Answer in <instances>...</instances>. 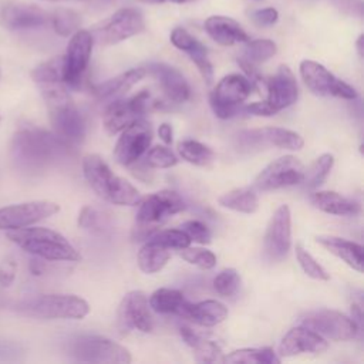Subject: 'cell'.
I'll use <instances>...</instances> for the list:
<instances>
[{"label": "cell", "instance_id": "5b68a950", "mask_svg": "<svg viewBox=\"0 0 364 364\" xmlns=\"http://www.w3.org/2000/svg\"><path fill=\"white\" fill-rule=\"evenodd\" d=\"M139 208L132 228L134 240L149 239L175 213L185 209L183 199L169 189L151 193L139 200Z\"/></svg>", "mask_w": 364, "mask_h": 364}, {"label": "cell", "instance_id": "ba28073f", "mask_svg": "<svg viewBox=\"0 0 364 364\" xmlns=\"http://www.w3.org/2000/svg\"><path fill=\"white\" fill-rule=\"evenodd\" d=\"M236 146L243 152H256L266 148H280L299 151L303 148V138L287 128L263 127L253 129H243L236 134Z\"/></svg>", "mask_w": 364, "mask_h": 364}, {"label": "cell", "instance_id": "f546056e", "mask_svg": "<svg viewBox=\"0 0 364 364\" xmlns=\"http://www.w3.org/2000/svg\"><path fill=\"white\" fill-rule=\"evenodd\" d=\"M169 257H171L169 249H166L165 246L149 239L139 249L136 260H138L139 269L144 273L152 274V273H158L159 270H162L164 266L168 263Z\"/></svg>", "mask_w": 364, "mask_h": 364}, {"label": "cell", "instance_id": "f907efd6", "mask_svg": "<svg viewBox=\"0 0 364 364\" xmlns=\"http://www.w3.org/2000/svg\"><path fill=\"white\" fill-rule=\"evenodd\" d=\"M28 269H30V272H31L33 274L38 276V274H41V273L44 272V264H43L41 262H38V260L33 259V260L30 262V266H28Z\"/></svg>", "mask_w": 364, "mask_h": 364}, {"label": "cell", "instance_id": "11a10c76", "mask_svg": "<svg viewBox=\"0 0 364 364\" xmlns=\"http://www.w3.org/2000/svg\"><path fill=\"white\" fill-rule=\"evenodd\" d=\"M48 1H67V0H48ZM85 1H94V0H85Z\"/></svg>", "mask_w": 364, "mask_h": 364}, {"label": "cell", "instance_id": "7402d4cb", "mask_svg": "<svg viewBox=\"0 0 364 364\" xmlns=\"http://www.w3.org/2000/svg\"><path fill=\"white\" fill-rule=\"evenodd\" d=\"M145 70L159 81V85L169 101L181 104L189 100V84L182 75V73L178 71L175 67L168 65L165 63H151Z\"/></svg>", "mask_w": 364, "mask_h": 364}, {"label": "cell", "instance_id": "d590c367", "mask_svg": "<svg viewBox=\"0 0 364 364\" xmlns=\"http://www.w3.org/2000/svg\"><path fill=\"white\" fill-rule=\"evenodd\" d=\"M276 51H277V47L272 40H267V38L250 40L249 38L246 41L243 55L240 58L252 65H257V64H262V63L267 61L269 58H272L276 54Z\"/></svg>", "mask_w": 364, "mask_h": 364}, {"label": "cell", "instance_id": "ac0fdd59", "mask_svg": "<svg viewBox=\"0 0 364 364\" xmlns=\"http://www.w3.org/2000/svg\"><path fill=\"white\" fill-rule=\"evenodd\" d=\"M118 320L127 328L149 333L154 328L148 297L141 290L128 291L118 306Z\"/></svg>", "mask_w": 364, "mask_h": 364}, {"label": "cell", "instance_id": "ab89813d", "mask_svg": "<svg viewBox=\"0 0 364 364\" xmlns=\"http://www.w3.org/2000/svg\"><path fill=\"white\" fill-rule=\"evenodd\" d=\"M178 255L189 264H193L202 270L213 269L216 264V256L206 249L188 246L183 249H178Z\"/></svg>", "mask_w": 364, "mask_h": 364}, {"label": "cell", "instance_id": "7bdbcfd3", "mask_svg": "<svg viewBox=\"0 0 364 364\" xmlns=\"http://www.w3.org/2000/svg\"><path fill=\"white\" fill-rule=\"evenodd\" d=\"M191 348L193 350L195 360L198 363H222L223 353L219 344L215 341L199 337Z\"/></svg>", "mask_w": 364, "mask_h": 364}, {"label": "cell", "instance_id": "8d00e7d4", "mask_svg": "<svg viewBox=\"0 0 364 364\" xmlns=\"http://www.w3.org/2000/svg\"><path fill=\"white\" fill-rule=\"evenodd\" d=\"M51 24L53 28L57 34L65 37L73 34L74 31H77V28L80 27V16L70 9H57L51 17Z\"/></svg>", "mask_w": 364, "mask_h": 364}, {"label": "cell", "instance_id": "1f68e13d", "mask_svg": "<svg viewBox=\"0 0 364 364\" xmlns=\"http://www.w3.org/2000/svg\"><path fill=\"white\" fill-rule=\"evenodd\" d=\"M186 299L183 293L176 289L161 287L155 290L148 300L149 307L159 314H179Z\"/></svg>", "mask_w": 364, "mask_h": 364}, {"label": "cell", "instance_id": "681fc988", "mask_svg": "<svg viewBox=\"0 0 364 364\" xmlns=\"http://www.w3.org/2000/svg\"><path fill=\"white\" fill-rule=\"evenodd\" d=\"M158 135L159 138L162 139V142L165 145H171L172 144V135H173V131H172V127L168 124V122H164L159 125L158 128Z\"/></svg>", "mask_w": 364, "mask_h": 364}, {"label": "cell", "instance_id": "d6986e66", "mask_svg": "<svg viewBox=\"0 0 364 364\" xmlns=\"http://www.w3.org/2000/svg\"><path fill=\"white\" fill-rule=\"evenodd\" d=\"M267 88V104L276 111H282L293 105L299 98V87L293 71L282 64L272 78L266 82Z\"/></svg>", "mask_w": 364, "mask_h": 364}, {"label": "cell", "instance_id": "60d3db41", "mask_svg": "<svg viewBox=\"0 0 364 364\" xmlns=\"http://www.w3.org/2000/svg\"><path fill=\"white\" fill-rule=\"evenodd\" d=\"M296 259H297L300 267L303 269V272L309 277H311L314 280H328L330 279L326 269L300 243L296 245Z\"/></svg>", "mask_w": 364, "mask_h": 364}, {"label": "cell", "instance_id": "2e32d148", "mask_svg": "<svg viewBox=\"0 0 364 364\" xmlns=\"http://www.w3.org/2000/svg\"><path fill=\"white\" fill-rule=\"evenodd\" d=\"M151 141L152 128L149 122L138 118L121 131V135L114 146L115 161L124 166L135 164L146 152Z\"/></svg>", "mask_w": 364, "mask_h": 364}, {"label": "cell", "instance_id": "bcb514c9", "mask_svg": "<svg viewBox=\"0 0 364 364\" xmlns=\"http://www.w3.org/2000/svg\"><path fill=\"white\" fill-rule=\"evenodd\" d=\"M250 18L259 27H270V26L276 24V21L279 20V11L273 7L257 9L250 13Z\"/></svg>", "mask_w": 364, "mask_h": 364}, {"label": "cell", "instance_id": "3957f363", "mask_svg": "<svg viewBox=\"0 0 364 364\" xmlns=\"http://www.w3.org/2000/svg\"><path fill=\"white\" fill-rule=\"evenodd\" d=\"M82 173L91 189L104 200L119 206H135L142 199L139 191L127 179L115 175L97 154L82 159Z\"/></svg>", "mask_w": 364, "mask_h": 364}, {"label": "cell", "instance_id": "4dcf8cb0", "mask_svg": "<svg viewBox=\"0 0 364 364\" xmlns=\"http://www.w3.org/2000/svg\"><path fill=\"white\" fill-rule=\"evenodd\" d=\"M218 203L226 209L240 213H255L259 209V199L253 189L237 188L218 198Z\"/></svg>", "mask_w": 364, "mask_h": 364}, {"label": "cell", "instance_id": "83f0119b", "mask_svg": "<svg viewBox=\"0 0 364 364\" xmlns=\"http://www.w3.org/2000/svg\"><path fill=\"white\" fill-rule=\"evenodd\" d=\"M146 75V70L142 67L131 68L125 73H121L104 82L97 84L92 91L100 100L119 98L128 90H131L136 82H139Z\"/></svg>", "mask_w": 364, "mask_h": 364}, {"label": "cell", "instance_id": "f1b7e54d", "mask_svg": "<svg viewBox=\"0 0 364 364\" xmlns=\"http://www.w3.org/2000/svg\"><path fill=\"white\" fill-rule=\"evenodd\" d=\"M138 118H142L131 105L129 98H115L104 111L102 114V122L104 128L108 134L115 135L125 129L128 125H131Z\"/></svg>", "mask_w": 364, "mask_h": 364}, {"label": "cell", "instance_id": "f35d334b", "mask_svg": "<svg viewBox=\"0 0 364 364\" xmlns=\"http://www.w3.org/2000/svg\"><path fill=\"white\" fill-rule=\"evenodd\" d=\"M240 286V276L237 270L228 267L219 272L213 279V289L218 294L223 297H232L236 294Z\"/></svg>", "mask_w": 364, "mask_h": 364}, {"label": "cell", "instance_id": "7a4b0ae2", "mask_svg": "<svg viewBox=\"0 0 364 364\" xmlns=\"http://www.w3.org/2000/svg\"><path fill=\"white\" fill-rule=\"evenodd\" d=\"M46 101L54 134L67 144H78L85 136V122L63 80L38 84Z\"/></svg>", "mask_w": 364, "mask_h": 364}, {"label": "cell", "instance_id": "9c48e42d", "mask_svg": "<svg viewBox=\"0 0 364 364\" xmlns=\"http://www.w3.org/2000/svg\"><path fill=\"white\" fill-rule=\"evenodd\" d=\"M252 91L250 81L242 74L225 75L213 88L209 104L213 114L220 119H228L237 114L240 105L247 100Z\"/></svg>", "mask_w": 364, "mask_h": 364}, {"label": "cell", "instance_id": "4316f807", "mask_svg": "<svg viewBox=\"0 0 364 364\" xmlns=\"http://www.w3.org/2000/svg\"><path fill=\"white\" fill-rule=\"evenodd\" d=\"M310 200L318 210L336 216H355L361 212L358 202L348 199L334 191L314 192Z\"/></svg>", "mask_w": 364, "mask_h": 364}, {"label": "cell", "instance_id": "6da1fadb", "mask_svg": "<svg viewBox=\"0 0 364 364\" xmlns=\"http://www.w3.org/2000/svg\"><path fill=\"white\" fill-rule=\"evenodd\" d=\"M68 144L46 129L21 127L11 139V158L23 171H43L67 152Z\"/></svg>", "mask_w": 364, "mask_h": 364}, {"label": "cell", "instance_id": "c3c4849f", "mask_svg": "<svg viewBox=\"0 0 364 364\" xmlns=\"http://www.w3.org/2000/svg\"><path fill=\"white\" fill-rule=\"evenodd\" d=\"M243 111L247 114H253L257 117H272L274 114H277L269 104L267 101H257V102H252L243 107Z\"/></svg>", "mask_w": 364, "mask_h": 364}, {"label": "cell", "instance_id": "7c38bea8", "mask_svg": "<svg viewBox=\"0 0 364 364\" xmlns=\"http://www.w3.org/2000/svg\"><path fill=\"white\" fill-rule=\"evenodd\" d=\"M304 166L293 155H284L272 161L264 166L253 181V188L260 192L277 191L294 185H300Z\"/></svg>", "mask_w": 364, "mask_h": 364}, {"label": "cell", "instance_id": "f5cc1de1", "mask_svg": "<svg viewBox=\"0 0 364 364\" xmlns=\"http://www.w3.org/2000/svg\"><path fill=\"white\" fill-rule=\"evenodd\" d=\"M164 1H171V3H178V4H182V3H188L191 0H164Z\"/></svg>", "mask_w": 364, "mask_h": 364}, {"label": "cell", "instance_id": "484cf974", "mask_svg": "<svg viewBox=\"0 0 364 364\" xmlns=\"http://www.w3.org/2000/svg\"><path fill=\"white\" fill-rule=\"evenodd\" d=\"M316 242L323 246L327 252L343 260L346 264H348L351 269L357 272H363V246L338 237V236H316Z\"/></svg>", "mask_w": 364, "mask_h": 364}, {"label": "cell", "instance_id": "f6af8a7d", "mask_svg": "<svg viewBox=\"0 0 364 364\" xmlns=\"http://www.w3.org/2000/svg\"><path fill=\"white\" fill-rule=\"evenodd\" d=\"M16 273H17L16 259L11 255L6 256L0 262V286L10 287L16 279Z\"/></svg>", "mask_w": 364, "mask_h": 364}, {"label": "cell", "instance_id": "603a6c76", "mask_svg": "<svg viewBox=\"0 0 364 364\" xmlns=\"http://www.w3.org/2000/svg\"><path fill=\"white\" fill-rule=\"evenodd\" d=\"M171 43L178 50H181L189 55V58L193 61V64L199 70L202 78L208 84H210L213 80V67L208 57V51H206L205 46L182 27H176L172 30Z\"/></svg>", "mask_w": 364, "mask_h": 364}, {"label": "cell", "instance_id": "e575fe53", "mask_svg": "<svg viewBox=\"0 0 364 364\" xmlns=\"http://www.w3.org/2000/svg\"><path fill=\"white\" fill-rule=\"evenodd\" d=\"M334 165V156L331 154H321L318 158H316L307 169L303 172L301 183L306 189H314L320 186L326 178L328 176L330 171Z\"/></svg>", "mask_w": 364, "mask_h": 364}, {"label": "cell", "instance_id": "30bf717a", "mask_svg": "<svg viewBox=\"0 0 364 364\" xmlns=\"http://www.w3.org/2000/svg\"><path fill=\"white\" fill-rule=\"evenodd\" d=\"M299 323L318 333L324 338L334 341H348L357 337L360 327L357 323L337 310H316L301 316Z\"/></svg>", "mask_w": 364, "mask_h": 364}, {"label": "cell", "instance_id": "44dd1931", "mask_svg": "<svg viewBox=\"0 0 364 364\" xmlns=\"http://www.w3.org/2000/svg\"><path fill=\"white\" fill-rule=\"evenodd\" d=\"M48 20L46 11L34 4L9 1L0 6V24L9 30L43 27Z\"/></svg>", "mask_w": 364, "mask_h": 364}, {"label": "cell", "instance_id": "db71d44e", "mask_svg": "<svg viewBox=\"0 0 364 364\" xmlns=\"http://www.w3.org/2000/svg\"><path fill=\"white\" fill-rule=\"evenodd\" d=\"M144 3H164V0H139Z\"/></svg>", "mask_w": 364, "mask_h": 364}, {"label": "cell", "instance_id": "816d5d0a", "mask_svg": "<svg viewBox=\"0 0 364 364\" xmlns=\"http://www.w3.org/2000/svg\"><path fill=\"white\" fill-rule=\"evenodd\" d=\"M363 41H364V36L360 34L357 41H355V48H357V53L360 57H363V53H364V48H363Z\"/></svg>", "mask_w": 364, "mask_h": 364}, {"label": "cell", "instance_id": "836d02e7", "mask_svg": "<svg viewBox=\"0 0 364 364\" xmlns=\"http://www.w3.org/2000/svg\"><path fill=\"white\" fill-rule=\"evenodd\" d=\"M178 152L186 162L196 166H209L215 161L213 151L195 139H183L178 144Z\"/></svg>", "mask_w": 364, "mask_h": 364}, {"label": "cell", "instance_id": "b9f144b4", "mask_svg": "<svg viewBox=\"0 0 364 364\" xmlns=\"http://www.w3.org/2000/svg\"><path fill=\"white\" fill-rule=\"evenodd\" d=\"M149 239L165 246L166 249H183L188 247L192 242L182 229L156 230Z\"/></svg>", "mask_w": 364, "mask_h": 364}, {"label": "cell", "instance_id": "d4e9b609", "mask_svg": "<svg viewBox=\"0 0 364 364\" xmlns=\"http://www.w3.org/2000/svg\"><path fill=\"white\" fill-rule=\"evenodd\" d=\"M203 27L208 36L220 46H233L249 40V36L242 26L226 16H210L205 20Z\"/></svg>", "mask_w": 364, "mask_h": 364}, {"label": "cell", "instance_id": "277c9868", "mask_svg": "<svg viewBox=\"0 0 364 364\" xmlns=\"http://www.w3.org/2000/svg\"><path fill=\"white\" fill-rule=\"evenodd\" d=\"M7 239L24 252L44 260L78 262L77 249L58 232L48 228H20L7 230Z\"/></svg>", "mask_w": 364, "mask_h": 364}, {"label": "cell", "instance_id": "8fae6325", "mask_svg": "<svg viewBox=\"0 0 364 364\" xmlns=\"http://www.w3.org/2000/svg\"><path fill=\"white\" fill-rule=\"evenodd\" d=\"M299 70L303 82L316 95H328L343 100L357 98V91L354 87L337 78L323 64L317 61L303 60Z\"/></svg>", "mask_w": 364, "mask_h": 364}, {"label": "cell", "instance_id": "9a60e30c", "mask_svg": "<svg viewBox=\"0 0 364 364\" xmlns=\"http://www.w3.org/2000/svg\"><path fill=\"white\" fill-rule=\"evenodd\" d=\"M60 212V206L51 200H30L0 208V230L31 226Z\"/></svg>", "mask_w": 364, "mask_h": 364}, {"label": "cell", "instance_id": "8992f818", "mask_svg": "<svg viewBox=\"0 0 364 364\" xmlns=\"http://www.w3.org/2000/svg\"><path fill=\"white\" fill-rule=\"evenodd\" d=\"M17 311L36 318L81 320L90 313V304L75 294H41L18 303Z\"/></svg>", "mask_w": 364, "mask_h": 364}, {"label": "cell", "instance_id": "5bb4252c", "mask_svg": "<svg viewBox=\"0 0 364 364\" xmlns=\"http://www.w3.org/2000/svg\"><path fill=\"white\" fill-rule=\"evenodd\" d=\"M145 30L142 14L136 9L125 7L117 10L108 20L98 26L92 34L100 44L111 46L121 43Z\"/></svg>", "mask_w": 364, "mask_h": 364}, {"label": "cell", "instance_id": "9f6ffc18", "mask_svg": "<svg viewBox=\"0 0 364 364\" xmlns=\"http://www.w3.org/2000/svg\"><path fill=\"white\" fill-rule=\"evenodd\" d=\"M334 1H337V0H334Z\"/></svg>", "mask_w": 364, "mask_h": 364}, {"label": "cell", "instance_id": "4fadbf2b", "mask_svg": "<svg viewBox=\"0 0 364 364\" xmlns=\"http://www.w3.org/2000/svg\"><path fill=\"white\" fill-rule=\"evenodd\" d=\"M92 46L94 37L90 31L77 30L73 33L63 55V81L67 87H80L91 58Z\"/></svg>", "mask_w": 364, "mask_h": 364}, {"label": "cell", "instance_id": "cb8c5ba5", "mask_svg": "<svg viewBox=\"0 0 364 364\" xmlns=\"http://www.w3.org/2000/svg\"><path fill=\"white\" fill-rule=\"evenodd\" d=\"M178 316L188 318L198 326L213 327L228 317V307L223 303L212 299L199 303H189L186 300Z\"/></svg>", "mask_w": 364, "mask_h": 364}, {"label": "cell", "instance_id": "7dc6e473", "mask_svg": "<svg viewBox=\"0 0 364 364\" xmlns=\"http://www.w3.org/2000/svg\"><path fill=\"white\" fill-rule=\"evenodd\" d=\"M98 213L90 206H84L78 215V226L82 229H95L98 226Z\"/></svg>", "mask_w": 364, "mask_h": 364}, {"label": "cell", "instance_id": "ee69618b", "mask_svg": "<svg viewBox=\"0 0 364 364\" xmlns=\"http://www.w3.org/2000/svg\"><path fill=\"white\" fill-rule=\"evenodd\" d=\"M181 229L189 236L191 240L196 242V243H200V245H208L210 243V239H212V235H210V230L209 228L200 222V220H196V219H192V220H186L182 223Z\"/></svg>", "mask_w": 364, "mask_h": 364}, {"label": "cell", "instance_id": "d6a6232c", "mask_svg": "<svg viewBox=\"0 0 364 364\" xmlns=\"http://www.w3.org/2000/svg\"><path fill=\"white\" fill-rule=\"evenodd\" d=\"M222 363L228 364H277L280 357L270 347L264 348H239L223 355Z\"/></svg>", "mask_w": 364, "mask_h": 364}, {"label": "cell", "instance_id": "e0dca14e", "mask_svg": "<svg viewBox=\"0 0 364 364\" xmlns=\"http://www.w3.org/2000/svg\"><path fill=\"white\" fill-rule=\"evenodd\" d=\"M291 246V213L287 205H280L272 215L266 235L264 252L272 260L286 257Z\"/></svg>", "mask_w": 364, "mask_h": 364}, {"label": "cell", "instance_id": "ffe728a7", "mask_svg": "<svg viewBox=\"0 0 364 364\" xmlns=\"http://www.w3.org/2000/svg\"><path fill=\"white\" fill-rule=\"evenodd\" d=\"M328 347V343L318 333L306 326H297L290 328L279 344L280 357H293L303 353H323Z\"/></svg>", "mask_w": 364, "mask_h": 364}, {"label": "cell", "instance_id": "74e56055", "mask_svg": "<svg viewBox=\"0 0 364 364\" xmlns=\"http://www.w3.org/2000/svg\"><path fill=\"white\" fill-rule=\"evenodd\" d=\"M145 164L154 169H166L178 164V156L165 145H155L145 152Z\"/></svg>", "mask_w": 364, "mask_h": 364}, {"label": "cell", "instance_id": "52a82bcc", "mask_svg": "<svg viewBox=\"0 0 364 364\" xmlns=\"http://www.w3.org/2000/svg\"><path fill=\"white\" fill-rule=\"evenodd\" d=\"M68 353L78 361L97 364H128L131 353L111 338L101 336H77L70 341Z\"/></svg>", "mask_w": 364, "mask_h": 364}]
</instances>
